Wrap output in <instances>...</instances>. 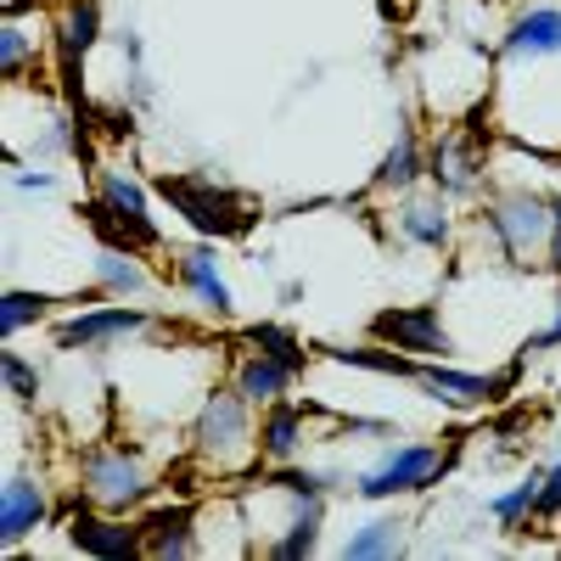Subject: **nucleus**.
<instances>
[{
  "label": "nucleus",
  "mask_w": 561,
  "mask_h": 561,
  "mask_svg": "<svg viewBox=\"0 0 561 561\" xmlns=\"http://www.w3.org/2000/svg\"><path fill=\"white\" fill-rule=\"evenodd\" d=\"M242 343L270 354V359H280V365H293L298 377L309 370V348H304V337L293 332L287 320H253V325H242Z\"/></svg>",
  "instance_id": "b1692460"
},
{
  "label": "nucleus",
  "mask_w": 561,
  "mask_h": 561,
  "mask_svg": "<svg viewBox=\"0 0 561 561\" xmlns=\"http://www.w3.org/2000/svg\"><path fill=\"white\" fill-rule=\"evenodd\" d=\"M73 494L102 505V511H124V517H140L147 505H158L163 478L147 460V449L129 438H96L84 444L73 460Z\"/></svg>",
  "instance_id": "f03ea898"
},
{
  "label": "nucleus",
  "mask_w": 561,
  "mask_h": 561,
  "mask_svg": "<svg viewBox=\"0 0 561 561\" xmlns=\"http://www.w3.org/2000/svg\"><path fill=\"white\" fill-rule=\"evenodd\" d=\"M51 293H28V287H7V298H0V343H18L28 325H45L51 320Z\"/></svg>",
  "instance_id": "393cba45"
},
{
  "label": "nucleus",
  "mask_w": 561,
  "mask_h": 561,
  "mask_svg": "<svg viewBox=\"0 0 561 561\" xmlns=\"http://www.w3.org/2000/svg\"><path fill=\"white\" fill-rule=\"evenodd\" d=\"M314 415H320V410H314V404H298V399L264 404V410H259V455H264V466H287V460H304Z\"/></svg>",
  "instance_id": "a211bd4d"
},
{
  "label": "nucleus",
  "mask_w": 561,
  "mask_h": 561,
  "mask_svg": "<svg viewBox=\"0 0 561 561\" xmlns=\"http://www.w3.org/2000/svg\"><path fill=\"white\" fill-rule=\"evenodd\" d=\"M57 523L68 534V550H79L90 561H140L147 556V523L124 517V511H102L73 494L57 505Z\"/></svg>",
  "instance_id": "6e6552de"
},
{
  "label": "nucleus",
  "mask_w": 561,
  "mask_h": 561,
  "mask_svg": "<svg viewBox=\"0 0 561 561\" xmlns=\"http://www.w3.org/2000/svg\"><path fill=\"white\" fill-rule=\"evenodd\" d=\"M337 433H359V438H393V421L388 415H332Z\"/></svg>",
  "instance_id": "7c9ffc66"
},
{
  "label": "nucleus",
  "mask_w": 561,
  "mask_h": 561,
  "mask_svg": "<svg viewBox=\"0 0 561 561\" xmlns=\"http://www.w3.org/2000/svg\"><path fill=\"white\" fill-rule=\"evenodd\" d=\"M147 561H197L208 556L203 545V505L192 500H169V505H147Z\"/></svg>",
  "instance_id": "dca6fc26"
},
{
  "label": "nucleus",
  "mask_w": 561,
  "mask_h": 561,
  "mask_svg": "<svg viewBox=\"0 0 561 561\" xmlns=\"http://www.w3.org/2000/svg\"><path fill=\"white\" fill-rule=\"evenodd\" d=\"M370 337L410 354V359H455L460 354L438 304H393V309H382L377 320H370Z\"/></svg>",
  "instance_id": "f8f14e48"
},
{
  "label": "nucleus",
  "mask_w": 561,
  "mask_h": 561,
  "mask_svg": "<svg viewBox=\"0 0 561 561\" xmlns=\"http://www.w3.org/2000/svg\"><path fill=\"white\" fill-rule=\"evenodd\" d=\"M225 382L237 388L253 410H264V404H280V399L298 393V370L242 343V354H230V377H225Z\"/></svg>",
  "instance_id": "6ab92c4d"
},
{
  "label": "nucleus",
  "mask_w": 561,
  "mask_h": 561,
  "mask_svg": "<svg viewBox=\"0 0 561 561\" xmlns=\"http://www.w3.org/2000/svg\"><path fill=\"white\" fill-rule=\"evenodd\" d=\"M455 455H460V438L449 444H433V438H410V444H388L365 472L348 483L354 500L365 505H393V500H415L438 489L449 472H455Z\"/></svg>",
  "instance_id": "20e7f679"
},
{
  "label": "nucleus",
  "mask_w": 561,
  "mask_h": 561,
  "mask_svg": "<svg viewBox=\"0 0 561 561\" xmlns=\"http://www.w3.org/2000/svg\"><path fill=\"white\" fill-rule=\"evenodd\" d=\"M45 523H57V500L45 483L39 466H7V483H0V550L18 556Z\"/></svg>",
  "instance_id": "9b49d317"
},
{
  "label": "nucleus",
  "mask_w": 561,
  "mask_h": 561,
  "mask_svg": "<svg viewBox=\"0 0 561 561\" xmlns=\"http://www.w3.org/2000/svg\"><path fill=\"white\" fill-rule=\"evenodd\" d=\"M427 185L455 203H483L489 192V129L478 118L438 124L427 140Z\"/></svg>",
  "instance_id": "0eeeda50"
},
{
  "label": "nucleus",
  "mask_w": 561,
  "mask_h": 561,
  "mask_svg": "<svg viewBox=\"0 0 561 561\" xmlns=\"http://www.w3.org/2000/svg\"><path fill=\"white\" fill-rule=\"evenodd\" d=\"M478 230H489L494 253L511 270H545L550 253V230H556V208L550 192H528V185H505V192L478 203Z\"/></svg>",
  "instance_id": "7ed1b4c3"
},
{
  "label": "nucleus",
  "mask_w": 561,
  "mask_h": 561,
  "mask_svg": "<svg viewBox=\"0 0 561 561\" xmlns=\"http://www.w3.org/2000/svg\"><path fill=\"white\" fill-rule=\"evenodd\" d=\"M550 208H556V230H550V253H545V270L561 280V192H550Z\"/></svg>",
  "instance_id": "2f4dec72"
},
{
  "label": "nucleus",
  "mask_w": 561,
  "mask_h": 561,
  "mask_svg": "<svg viewBox=\"0 0 561 561\" xmlns=\"http://www.w3.org/2000/svg\"><path fill=\"white\" fill-rule=\"evenodd\" d=\"M84 219L113 248H135V253H158L163 248V225L152 219L147 185H140L129 169H118V163L96 169V197L84 203Z\"/></svg>",
  "instance_id": "39448f33"
},
{
  "label": "nucleus",
  "mask_w": 561,
  "mask_h": 561,
  "mask_svg": "<svg viewBox=\"0 0 561 561\" xmlns=\"http://www.w3.org/2000/svg\"><path fill=\"white\" fill-rule=\"evenodd\" d=\"M410 388L444 410H489L517 388V365L511 370H460L455 359H415Z\"/></svg>",
  "instance_id": "9d476101"
},
{
  "label": "nucleus",
  "mask_w": 561,
  "mask_h": 561,
  "mask_svg": "<svg viewBox=\"0 0 561 561\" xmlns=\"http://www.w3.org/2000/svg\"><path fill=\"white\" fill-rule=\"evenodd\" d=\"M0 388L12 393V404H39V393H45V370L28 359V354H18L12 343L0 348Z\"/></svg>",
  "instance_id": "bb28decb"
},
{
  "label": "nucleus",
  "mask_w": 561,
  "mask_h": 561,
  "mask_svg": "<svg viewBox=\"0 0 561 561\" xmlns=\"http://www.w3.org/2000/svg\"><path fill=\"white\" fill-rule=\"evenodd\" d=\"M90 280H96L102 298H129V304H140L158 287V275L147 270V259H140L135 248H113V242H102L96 259H90Z\"/></svg>",
  "instance_id": "aec40b11"
},
{
  "label": "nucleus",
  "mask_w": 561,
  "mask_h": 561,
  "mask_svg": "<svg viewBox=\"0 0 561 561\" xmlns=\"http://www.w3.org/2000/svg\"><path fill=\"white\" fill-rule=\"evenodd\" d=\"M404 550H410V517H404V511H377V517H365L337 545L343 561H399Z\"/></svg>",
  "instance_id": "412c9836"
},
{
  "label": "nucleus",
  "mask_w": 561,
  "mask_h": 561,
  "mask_svg": "<svg viewBox=\"0 0 561 561\" xmlns=\"http://www.w3.org/2000/svg\"><path fill=\"white\" fill-rule=\"evenodd\" d=\"M174 287L192 298L208 320H237V293H230V280H225V259H219V242L203 237L192 248H180L174 253Z\"/></svg>",
  "instance_id": "2eb2a0df"
},
{
  "label": "nucleus",
  "mask_w": 561,
  "mask_h": 561,
  "mask_svg": "<svg viewBox=\"0 0 561 561\" xmlns=\"http://www.w3.org/2000/svg\"><path fill=\"white\" fill-rule=\"evenodd\" d=\"M561 57V0H528L511 12L500 28L494 68H528V62H556Z\"/></svg>",
  "instance_id": "4468645a"
},
{
  "label": "nucleus",
  "mask_w": 561,
  "mask_h": 561,
  "mask_svg": "<svg viewBox=\"0 0 561 561\" xmlns=\"http://www.w3.org/2000/svg\"><path fill=\"white\" fill-rule=\"evenodd\" d=\"M460 203L444 197L438 185H415L404 197H388V242L415 253H455L460 242Z\"/></svg>",
  "instance_id": "1a4fd4ad"
},
{
  "label": "nucleus",
  "mask_w": 561,
  "mask_h": 561,
  "mask_svg": "<svg viewBox=\"0 0 561 561\" xmlns=\"http://www.w3.org/2000/svg\"><path fill=\"white\" fill-rule=\"evenodd\" d=\"M45 39H57V23H23L18 7H7V23H0V79L7 84H23L34 68H39V51Z\"/></svg>",
  "instance_id": "4be33fe9"
},
{
  "label": "nucleus",
  "mask_w": 561,
  "mask_h": 561,
  "mask_svg": "<svg viewBox=\"0 0 561 561\" xmlns=\"http://www.w3.org/2000/svg\"><path fill=\"white\" fill-rule=\"evenodd\" d=\"M12 192L45 197V192H57V174H51V169H34V163H18V169H12Z\"/></svg>",
  "instance_id": "c756f323"
},
{
  "label": "nucleus",
  "mask_w": 561,
  "mask_h": 561,
  "mask_svg": "<svg viewBox=\"0 0 561 561\" xmlns=\"http://www.w3.org/2000/svg\"><path fill=\"white\" fill-rule=\"evenodd\" d=\"M163 314L147 309V304H129V298H84V309H68L62 320H51V343L62 354H107V348H124L129 337L140 332H158Z\"/></svg>",
  "instance_id": "423d86ee"
},
{
  "label": "nucleus",
  "mask_w": 561,
  "mask_h": 561,
  "mask_svg": "<svg viewBox=\"0 0 561 561\" xmlns=\"http://www.w3.org/2000/svg\"><path fill=\"white\" fill-rule=\"evenodd\" d=\"M539 478H545V466H534L528 478H517L511 489H500V494L489 500V517H494L505 534H517V528H528V523H534V505H539Z\"/></svg>",
  "instance_id": "a878e982"
},
{
  "label": "nucleus",
  "mask_w": 561,
  "mask_h": 561,
  "mask_svg": "<svg viewBox=\"0 0 561 561\" xmlns=\"http://www.w3.org/2000/svg\"><path fill=\"white\" fill-rule=\"evenodd\" d=\"M185 438H192L197 472H208L214 483H248L253 466H264V455H259V410L230 382L203 388Z\"/></svg>",
  "instance_id": "f257e3e1"
},
{
  "label": "nucleus",
  "mask_w": 561,
  "mask_h": 561,
  "mask_svg": "<svg viewBox=\"0 0 561 561\" xmlns=\"http://www.w3.org/2000/svg\"><path fill=\"white\" fill-rule=\"evenodd\" d=\"M415 185H427V140H421L415 118H399L388 152L377 158V169H370V180H365V192L370 197H404V192H415Z\"/></svg>",
  "instance_id": "f3484780"
},
{
  "label": "nucleus",
  "mask_w": 561,
  "mask_h": 561,
  "mask_svg": "<svg viewBox=\"0 0 561 561\" xmlns=\"http://www.w3.org/2000/svg\"><path fill=\"white\" fill-rule=\"evenodd\" d=\"M163 197L180 208V219L197 230V237H242V230L253 225V214H248V203L237 197V192H225V185H214V180H163Z\"/></svg>",
  "instance_id": "ddd939ff"
},
{
  "label": "nucleus",
  "mask_w": 561,
  "mask_h": 561,
  "mask_svg": "<svg viewBox=\"0 0 561 561\" xmlns=\"http://www.w3.org/2000/svg\"><path fill=\"white\" fill-rule=\"evenodd\" d=\"M102 45V0H62L57 12V57L73 73Z\"/></svg>",
  "instance_id": "5701e85b"
},
{
  "label": "nucleus",
  "mask_w": 561,
  "mask_h": 561,
  "mask_svg": "<svg viewBox=\"0 0 561 561\" xmlns=\"http://www.w3.org/2000/svg\"><path fill=\"white\" fill-rule=\"evenodd\" d=\"M534 523H561V460H550V466H545V478H539Z\"/></svg>",
  "instance_id": "cd10ccee"
},
{
  "label": "nucleus",
  "mask_w": 561,
  "mask_h": 561,
  "mask_svg": "<svg viewBox=\"0 0 561 561\" xmlns=\"http://www.w3.org/2000/svg\"><path fill=\"white\" fill-rule=\"evenodd\" d=\"M556 348H561V287H556V314H550V325L523 337V359H539V354H556Z\"/></svg>",
  "instance_id": "c85d7f7f"
}]
</instances>
